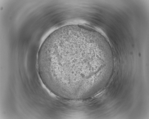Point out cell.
Segmentation results:
<instances>
[{
    "label": "cell",
    "mask_w": 149,
    "mask_h": 119,
    "mask_svg": "<svg viewBox=\"0 0 149 119\" xmlns=\"http://www.w3.org/2000/svg\"><path fill=\"white\" fill-rule=\"evenodd\" d=\"M107 60L101 44L85 33L67 32L52 36L43 42L38 55L41 75L57 94L85 91Z\"/></svg>",
    "instance_id": "1"
},
{
    "label": "cell",
    "mask_w": 149,
    "mask_h": 119,
    "mask_svg": "<svg viewBox=\"0 0 149 119\" xmlns=\"http://www.w3.org/2000/svg\"><path fill=\"white\" fill-rule=\"evenodd\" d=\"M76 99H77V98H76ZM77 99H79V98H77Z\"/></svg>",
    "instance_id": "2"
}]
</instances>
